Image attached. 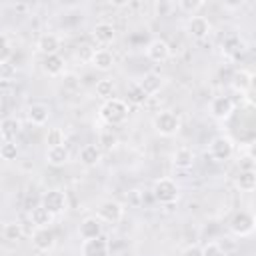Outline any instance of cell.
<instances>
[{"label": "cell", "instance_id": "obj_1", "mask_svg": "<svg viewBox=\"0 0 256 256\" xmlns=\"http://www.w3.org/2000/svg\"><path fill=\"white\" fill-rule=\"evenodd\" d=\"M128 102L120 100V98H110V100H104L102 106H100V118L108 124V126H118L122 122H126L128 118Z\"/></svg>", "mask_w": 256, "mask_h": 256}, {"label": "cell", "instance_id": "obj_2", "mask_svg": "<svg viewBox=\"0 0 256 256\" xmlns=\"http://www.w3.org/2000/svg\"><path fill=\"white\" fill-rule=\"evenodd\" d=\"M180 116L172 110H162L152 118V128L160 134V136H176L180 132Z\"/></svg>", "mask_w": 256, "mask_h": 256}, {"label": "cell", "instance_id": "obj_3", "mask_svg": "<svg viewBox=\"0 0 256 256\" xmlns=\"http://www.w3.org/2000/svg\"><path fill=\"white\" fill-rule=\"evenodd\" d=\"M152 196L160 204H174L180 196V188L172 178H158L152 186Z\"/></svg>", "mask_w": 256, "mask_h": 256}, {"label": "cell", "instance_id": "obj_4", "mask_svg": "<svg viewBox=\"0 0 256 256\" xmlns=\"http://www.w3.org/2000/svg\"><path fill=\"white\" fill-rule=\"evenodd\" d=\"M40 206H44L50 214L58 216L68 210V196L60 188H50L40 196Z\"/></svg>", "mask_w": 256, "mask_h": 256}, {"label": "cell", "instance_id": "obj_5", "mask_svg": "<svg viewBox=\"0 0 256 256\" xmlns=\"http://www.w3.org/2000/svg\"><path fill=\"white\" fill-rule=\"evenodd\" d=\"M234 154V140L230 136H214L208 144V156L214 160V162H226L230 160Z\"/></svg>", "mask_w": 256, "mask_h": 256}, {"label": "cell", "instance_id": "obj_6", "mask_svg": "<svg viewBox=\"0 0 256 256\" xmlns=\"http://www.w3.org/2000/svg\"><path fill=\"white\" fill-rule=\"evenodd\" d=\"M228 226H230V232H232L234 236L244 238V236H250V234L254 232V228H256V218H254L252 212L240 210V212H236V214L232 216V220H230Z\"/></svg>", "mask_w": 256, "mask_h": 256}, {"label": "cell", "instance_id": "obj_7", "mask_svg": "<svg viewBox=\"0 0 256 256\" xmlns=\"http://www.w3.org/2000/svg\"><path fill=\"white\" fill-rule=\"evenodd\" d=\"M96 216L106 224H118L124 216V206L118 200H102Z\"/></svg>", "mask_w": 256, "mask_h": 256}, {"label": "cell", "instance_id": "obj_8", "mask_svg": "<svg viewBox=\"0 0 256 256\" xmlns=\"http://www.w3.org/2000/svg\"><path fill=\"white\" fill-rule=\"evenodd\" d=\"M234 112V100L230 96H216L210 100V116L214 120H228Z\"/></svg>", "mask_w": 256, "mask_h": 256}, {"label": "cell", "instance_id": "obj_9", "mask_svg": "<svg viewBox=\"0 0 256 256\" xmlns=\"http://www.w3.org/2000/svg\"><path fill=\"white\" fill-rule=\"evenodd\" d=\"M32 246L38 252H50L56 246V234L52 232V228H34L32 232Z\"/></svg>", "mask_w": 256, "mask_h": 256}, {"label": "cell", "instance_id": "obj_10", "mask_svg": "<svg viewBox=\"0 0 256 256\" xmlns=\"http://www.w3.org/2000/svg\"><path fill=\"white\" fill-rule=\"evenodd\" d=\"M146 56H148V60H152L156 64H162L170 58V44L162 38H154L146 44Z\"/></svg>", "mask_w": 256, "mask_h": 256}, {"label": "cell", "instance_id": "obj_11", "mask_svg": "<svg viewBox=\"0 0 256 256\" xmlns=\"http://www.w3.org/2000/svg\"><path fill=\"white\" fill-rule=\"evenodd\" d=\"M80 254L82 256H110V244L104 236H98L92 240H82Z\"/></svg>", "mask_w": 256, "mask_h": 256}, {"label": "cell", "instance_id": "obj_12", "mask_svg": "<svg viewBox=\"0 0 256 256\" xmlns=\"http://www.w3.org/2000/svg\"><path fill=\"white\" fill-rule=\"evenodd\" d=\"M186 30H188L190 38H194V40H204V38H208L210 30H212V24L208 22V18L196 14V16H190V20H188V24H186Z\"/></svg>", "mask_w": 256, "mask_h": 256}, {"label": "cell", "instance_id": "obj_13", "mask_svg": "<svg viewBox=\"0 0 256 256\" xmlns=\"http://www.w3.org/2000/svg\"><path fill=\"white\" fill-rule=\"evenodd\" d=\"M78 236L82 240H92L102 236V220L98 216H86L78 226Z\"/></svg>", "mask_w": 256, "mask_h": 256}, {"label": "cell", "instance_id": "obj_14", "mask_svg": "<svg viewBox=\"0 0 256 256\" xmlns=\"http://www.w3.org/2000/svg\"><path fill=\"white\" fill-rule=\"evenodd\" d=\"M88 64H92L100 72H108V70L114 68L116 58H114V54L108 48H94V54H92V58H90Z\"/></svg>", "mask_w": 256, "mask_h": 256}, {"label": "cell", "instance_id": "obj_15", "mask_svg": "<svg viewBox=\"0 0 256 256\" xmlns=\"http://www.w3.org/2000/svg\"><path fill=\"white\" fill-rule=\"evenodd\" d=\"M92 38L100 46H110L116 38V30L110 22H96L94 28H92Z\"/></svg>", "mask_w": 256, "mask_h": 256}, {"label": "cell", "instance_id": "obj_16", "mask_svg": "<svg viewBox=\"0 0 256 256\" xmlns=\"http://www.w3.org/2000/svg\"><path fill=\"white\" fill-rule=\"evenodd\" d=\"M60 46H62V42H60V36H56V34H52V32H46V34H42V36L38 38V42H36V48H38V52H40L42 56L58 54Z\"/></svg>", "mask_w": 256, "mask_h": 256}, {"label": "cell", "instance_id": "obj_17", "mask_svg": "<svg viewBox=\"0 0 256 256\" xmlns=\"http://www.w3.org/2000/svg\"><path fill=\"white\" fill-rule=\"evenodd\" d=\"M20 132H22L20 120H16L12 116L0 120V138H2V142H14L20 136Z\"/></svg>", "mask_w": 256, "mask_h": 256}, {"label": "cell", "instance_id": "obj_18", "mask_svg": "<svg viewBox=\"0 0 256 256\" xmlns=\"http://www.w3.org/2000/svg\"><path fill=\"white\" fill-rule=\"evenodd\" d=\"M136 84H138V86H140V90L150 98V96H154V94H158V92H160V88H162L164 80H162V76H160V74L148 72V74H144Z\"/></svg>", "mask_w": 256, "mask_h": 256}, {"label": "cell", "instance_id": "obj_19", "mask_svg": "<svg viewBox=\"0 0 256 256\" xmlns=\"http://www.w3.org/2000/svg\"><path fill=\"white\" fill-rule=\"evenodd\" d=\"M28 120L34 124V126H44L50 118V106L44 104V102H32L28 106Z\"/></svg>", "mask_w": 256, "mask_h": 256}, {"label": "cell", "instance_id": "obj_20", "mask_svg": "<svg viewBox=\"0 0 256 256\" xmlns=\"http://www.w3.org/2000/svg\"><path fill=\"white\" fill-rule=\"evenodd\" d=\"M78 160L84 166H96L102 160V148L98 144H84L78 152Z\"/></svg>", "mask_w": 256, "mask_h": 256}, {"label": "cell", "instance_id": "obj_21", "mask_svg": "<svg viewBox=\"0 0 256 256\" xmlns=\"http://www.w3.org/2000/svg\"><path fill=\"white\" fill-rule=\"evenodd\" d=\"M68 160H70V150H68L64 144L46 148V162H48L50 166H56V168H58V166L68 164Z\"/></svg>", "mask_w": 256, "mask_h": 256}, {"label": "cell", "instance_id": "obj_22", "mask_svg": "<svg viewBox=\"0 0 256 256\" xmlns=\"http://www.w3.org/2000/svg\"><path fill=\"white\" fill-rule=\"evenodd\" d=\"M54 214H50L44 206H34L32 210H30V222L34 224V228H50L52 224H54Z\"/></svg>", "mask_w": 256, "mask_h": 256}, {"label": "cell", "instance_id": "obj_23", "mask_svg": "<svg viewBox=\"0 0 256 256\" xmlns=\"http://www.w3.org/2000/svg\"><path fill=\"white\" fill-rule=\"evenodd\" d=\"M194 160H196V156H194V152H192L188 146H180V148L172 154V164H174V168H178V170H188V168H192Z\"/></svg>", "mask_w": 256, "mask_h": 256}, {"label": "cell", "instance_id": "obj_24", "mask_svg": "<svg viewBox=\"0 0 256 256\" xmlns=\"http://www.w3.org/2000/svg\"><path fill=\"white\" fill-rule=\"evenodd\" d=\"M64 58L60 54H50V56H44L42 58V70L44 74L48 76H60L64 72Z\"/></svg>", "mask_w": 256, "mask_h": 256}, {"label": "cell", "instance_id": "obj_25", "mask_svg": "<svg viewBox=\"0 0 256 256\" xmlns=\"http://www.w3.org/2000/svg\"><path fill=\"white\" fill-rule=\"evenodd\" d=\"M232 88L236 92H248L252 88V72L250 70H244V68L236 70L232 74Z\"/></svg>", "mask_w": 256, "mask_h": 256}, {"label": "cell", "instance_id": "obj_26", "mask_svg": "<svg viewBox=\"0 0 256 256\" xmlns=\"http://www.w3.org/2000/svg\"><path fill=\"white\" fill-rule=\"evenodd\" d=\"M236 186L242 192H252L256 188V172L252 168H242L238 178H236Z\"/></svg>", "mask_w": 256, "mask_h": 256}, {"label": "cell", "instance_id": "obj_27", "mask_svg": "<svg viewBox=\"0 0 256 256\" xmlns=\"http://www.w3.org/2000/svg\"><path fill=\"white\" fill-rule=\"evenodd\" d=\"M2 236H4V240H8V242H20L22 240V236H24V228H22V224L20 222H6L4 226H2Z\"/></svg>", "mask_w": 256, "mask_h": 256}, {"label": "cell", "instance_id": "obj_28", "mask_svg": "<svg viewBox=\"0 0 256 256\" xmlns=\"http://www.w3.org/2000/svg\"><path fill=\"white\" fill-rule=\"evenodd\" d=\"M94 90H96V96H98V98H102V100H110V98L114 96L116 86H114V82H112L110 78H102V80L96 82Z\"/></svg>", "mask_w": 256, "mask_h": 256}, {"label": "cell", "instance_id": "obj_29", "mask_svg": "<svg viewBox=\"0 0 256 256\" xmlns=\"http://www.w3.org/2000/svg\"><path fill=\"white\" fill-rule=\"evenodd\" d=\"M178 10H182V12H186V14H190V16H196V12L204 6V2L202 0H178Z\"/></svg>", "mask_w": 256, "mask_h": 256}, {"label": "cell", "instance_id": "obj_30", "mask_svg": "<svg viewBox=\"0 0 256 256\" xmlns=\"http://www.w3.org/2000/svg\"><path fill=\"white\" fill-rule=\"evenodd\" d=\"M148 100V96L140 90V86L134 82V84H130L128 86V102H132V104H136V106H140V104H144Z\"/></svg>", "mask_w": 256, "mask_h": 256}, {"label": "cell", "instance_id": "obj_31", "mask_svg": "<svg viewBox=\"0 0 256 256\" xmlns=\"http://www.w3.org/2000/svg\"><path fill=\"white\" fill-rule=\"evenodd\" d=\"M16 66L8 60V62H0V82H4V84H8V82H12L14 78H16Z\"/></svg>", "mask_w": 256, "mask_h": 256}, {"label": "cell", "instance_id": "obj_32", "mask_svg": "<svg viewBox=\"0 0 256 256\" xmlns=\"http://www.w3.org/2000/svg\"><path fill=\"white\" fill-rule=\"evenodd\" d=\"M46 144H48V148L64 144V132H62V128H48V132H46Z\"/></svg>", "mask_w": 256, "mask_h": 256}, {"label": "cell", "instance_id": "obj_33", "mask_svg": "<svg viewBox=\"0 0 256 256\" xmlns=\"http://www.w3.org/2000/svg\"><path fill=\"white\" fill-rule=\"evenodd\" d=\"M98 144H100L102 148H106V150L114 148V146L118 144V136H116V132H112V130H104V132H100V136H98Z\"/></svg>", "mask_w": 256, "mask_h": 256}, {"label": "cell", "instance_id": "obj_34", "mask_svg": "<svg viewBox=\"0 0 256 256\" xmlns=\"http://www.w3.org/2000/svg\"><path fill=\"white\" fill-rule=\"evenodd\" d=\"M16 156H18V146L14 144V142H2L0 144V158L2 160H16Z\"/></svg>", "mask_w": 256, "mask_h": 256}, {"label": "cell", "instance_id": "obj_35", "mask_svg": "<svg viewBox=\"0 0 256 256\" xmlns=\"http://www.w3.org/2000/svg\"><path fill=\"white\" fill-rule=\"evenodd\" d=\"M10 56H12V46H10V42H8L4 36H0V62H8Z\"/></svg>", "mask_w": 256, "mask_h": 256}, {"label": "cell", "instance_id": "obj_36", "mask_svg": "<svg viewBox=\"0 0 256 256\" xmlns=\"http://www.w3.org/2000/svg\"><path fill=\"white\" fill-rule=\"evenodd\" d=\"M182 256H206V252L200 244H190L182 250Z\"/></svg>", "mask_w": 256, "mask_h": 256}, {"label": "cell", "instance_id": "obj_37", "mask_svg": "<svg viewBox=\"0 0 256 256\" xmlns=\"http://www.w3.org/2000/svg\"><path fill=\"white\" fill-rule=\"evenodd\" d=\"M78 58L80 60H84V62H90V58H92V54H94V48L92 46H88V44H82V46H78Z\"/></svg>", "mask_w": 256, "mask_h": 256}, {"label": "cell", "instance_id": "obj_38", "mask_svg": "<svg viewBox=\"0 0 256 256\" xmlns=\"http://www.w3.org/2000/svg\"><path fill=\"white\" fill-rule=\"evenodd\" d=\"M170 8H172V4H170V2H156V4H154L156 16H166Z\"/></svg>", "mask_w": 256, "mask_h": 256}, {"label": "cell", "instance_id": "obj_39", "mask_svg": "<svg viewBox=\"0 0 256 256\" xmlns=\"http://www.w3.org/2000/svg\"><path fill=\"white\" fill-rule=\"evenodd\" d=\"M0 22H2V12H0Z\"/></svg>", "mask_w": 256, "mask_h": 256}]
</instances>
